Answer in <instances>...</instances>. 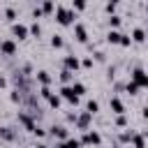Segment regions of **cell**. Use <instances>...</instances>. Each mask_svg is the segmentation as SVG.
Segmentation results:
<instances>
[{
  "instance_id": "obj_1",
  "label": "cell",
  "mask_w": 148,
  "mask_h": 148,
  "mask_svg": "<svg viewBox=\"0 0 148 148\" xmlns=\"http://www.w3.org/2000/svg\"><path fill=\"white\" fill-rule=\"evenodd\" d=\"M74 18H76V14H74L69 7H65V5H58V7H56V21H58L60 25H72Z\"/></svg>"
},
{
  "instance_id": "obj_2",
  "label": "cell",
  "mask_w": 148,
  "mask_h": 148,
  "mask_svg": "<svg viewBox=\"0 0 148 148\" xmlns=\"http://www.w3.org/2000/svg\"><path fill=\"white\" fill-rule=\"evenodd\" d=\"M102 143V136H99V132H95V130H86L83 132V136H81V146H99Z\"/></svg>"
},
{
  "instance_id": "obj_3",
  "label": "cell",
  "mask_w": 148,
  "mask_h": 148,
  "mask_svg": "<svg viewBox=\"0 0 148 148\" xmlns=\"http://www.w3.org/2000/svg\"><path fill=\"white\" fill-rule=\"evenodd\" d=\"M132 83L139 86V88H146V86H148V74H146L141 67H136V69L132 72Z\"/></svg>"
},
{
  "instance_id": "obj_4",
  "label": "cell",
  "mask_w": 148,
  "mask_h": 148,
  "mask_svg": "<svg viewBox=\"0 0 148 148\" xmlns=\"http://www.w3.org/2000/svg\"><path fill=\"white\" fill-rule=\"evenodd\" d=\"M62 65H65L62 69H67V72H72V74H74V72L81 67V60H79L76 56H65V58H62Z\"/></svg>"
},
{
  "instance_id": "obj_5",
  "label": "cell",
  "mask_w": 148,
  "mask_h": 148,
  "mask_svg": "<svg viewBox=\"0 0 148 148\" xmlns=\"http://www.w3.org/2000/svg\"><path fill=\"white\" fill-rule=\"evenodd\" d=\"M12 35H14V39H25L28 37V25L25 23H12Z\"/></svg>"
},
{
  "instance_id": "obj_6",
  "label": "cell",
  "mask_w": 148,
  "mask_h": 148,
  "mask_svg": "<svg viewBox=\"0 0 148 148\" xmlns=\"http://www.w3.org/2000/svg\"><path fill=\"white\" fill-rule=\"evenodd\" d=\"M0 53L2 56H14L16 53V42L14 39H2L0 42Z\"/></svg>"
},
{
  "instance_id": "obj_7",
  "label": "cell",
  "mask_w": 148,
  "mask_h": 148,
  "mask_svg": "<svg viewBox=\"0 0 148 148\" xmlns=\"http://www.w3.org/2000/svg\"><path fill=\"white\" fill-rule=\"evenodd\" d=\"M74 37H76V42L88 44V30H86L83 23H76V25H74Z\"/></svg>"
},
{
  "instance_id": "obj_8",
  "label": "cell",
  "mask_w": 148,
  "mask_h": 148,
  "mask_svg": "<svg viewBox=\"0 0 148 148\" xmlns=\"http://www.w3.org/2000/svg\"><path fill=\"white\" fill-rule=\"evenodd\" d=\"M60 99H67V102H69V104H74V106L79 104V97L72 92V88H69V86H62V88H60Z\"/></svg>"
},
{
  "instance_id": "obj_9",
  "label": "cell",
  "mask_w": 148,
  "mask_h": 148,
  "mask_svg": "<svg viewBox=\"0 0 148 148\" xmlns=\"http://www.w3.org/2000/svg\"><path fill=\"white\" fill-rule=\"evenodd\" d=\"M90 118H92V116L83 111V113H79V116L74 118V123H76V127H79V130H83V132H86V130H88V125H90Z\"/></svg>"
},
{
  "instance_id": "obj_10",
  "label": "cell",
  "mask_w": 148,
  "mask_h": 148,
  "mask_svg": "<svg viewBox=\"0 0 148 148\" xmlns=\"http://www.w3.org/2000/svg\"><path fill=\"white\" fill-rule=\"evenodd\" d=\"M51 136H56V139H60V141L69 139V136H67V127H65V125H53V127H51Z\"/></svg>"
},
{
  "instance_id": "obj_11",
  "label": "cell",
  "mask_w": 148,
  "mask_h": 148,
  "mask_svg": "<svg viewBox=\"0 0 148 148\" xmlns=\"http://www.w3.org/2000/svg\"><path fill=\"white\" fill-rule=\"evenodd\" d=\"M109 106H111V111H113V113H118V116H123V113H125V106H123V102H120L118 97H111V99H109Z\"/></svg>"
},
{
  "instance_id": "obj_12",
  "label": "cell",
  "mask_w": 148,
  "mask_h": 148,
  "mask_svg": "<svg viewBox=\"0 0 148 148\" xmlns=\"http://www.w3.org/2000/svg\"><path fill=\"white\" fill-rule=\"evenodd\" d=\"M18 120L25 125V130H28V132H35V127H37V125H35V120H32L30 116H25V113H18Z\"/></svg>"
},
{
  "instance_id": "obj_13",
  "label": "cell",
  "mask_w": 148,
  "mask_h": 148,
  "mask_svg": "<svg viewBox=\"0 0 148 148\" xmlns=\"http://www.w3.org/2000/svg\"><path fill=\"white\" fill-rule=\"evenodd\" d=\"M37 81H39L42 86H51V74H49L46 69H39V72H37Z\"/></svg>"
},
{
  "instance_id": "obj_14",
  "label": "cell",
  "mask_w": 148,
  "mask_h": 148,
  "mask_svg": "<svg viewBox=\"0 0 148 148\" xmlns=\"http://www.w3.org/2000/svg\"><path fill=\"white\" fill-rule=\"evenodd\" d=\"M58 148H81V141L79 139H65L58 143Z\"/></svg>"
},
{
  "instance_id": "obj_15",
  "label": "cell",
  "mask_w": 148,
  "mask_h": 148,
  "mask_svg": "<svg viewBox=\"0 0 148 148\" xmlns=\"http://www.w3.org/2000/svg\"><path fill=\"white\" fill-rule=\"evenodd\" d=\"M120 37H123V32H118V30H109L106 42H109V44H120Z\"/></svg>"
},
{
  "instance_id": "obj_16",
  "label": "cell",
  "mask_w": 148,
  "mask_h": 148,
  "mask_svg": "<svg viewBox=\"0 0 148 148\" xmlns=\"http://www.w3.org/2000/svg\"><path fill=\"white\" fill-rule=\"evenodd\" d=\"M97 111H99V102H97V99H88V104H86V113L92 116V113H97Z\"/></svg>"
},
{
  "instance_id": "obj_17",
  "label": "cell",
  "mask_w": 148,
  "mask_h": 148,
  "mask_svg": "<svg viewBox=\"0 0 148 148\" xmlns=\"http://www.w3.org/2000/svg\"><path fill=\"white\" fill-rule=\"evenodd\" d=\"M132 42H143L146 39V32H143V28H134V32H132V37H130Z\"/></svg>"
},
{
  "instance_id": "obj_18",
  "label": "cell",
  "mask_w": 148,
  "mask_h": 148,
  "mask_svg": "<svg viewBox=\"0 0 148 148\" xmlns=\"http://www.w3.org/2000/svg\"><path fill=\"white\" fill-rule=\"evenodd\" d=\"M69 88H72V92H74L76 97H81V95L86 92V86H83V83H79V81H74V83H72Z\"/></svg>"
},
{
  "instance_id": "obj_19",
  "label": "cell",
  "mask_w": 148,
  "mask_h": 148,
  "mask_svg": "<svg viewBox=\"0 0 148 148\" xmlns=\"http://www.w3.org/2000/svg\"><path fill=\"white\" fill-rule=\"evenodd\" d=\"M39 9H42V14H51V12H56V5H53L51 0H46V2L39 5Z\"/></svg>"
},
{
  "instance_id": "obj_20",
  "label": "cell",
  "mask_w": 148,
  "mask_h": 148,
  "mask_svg": "<svg viewBox=\"0 0 148 148\" xmlns=\"http://www.w3.org/2000/svg\"><path fill=\"white\" fill-rule=\"evenodd\" d=\"M72 79H74V74H72V72H67V69H62V72H60V81H62L65 86H69V83H72Z\"/></svg>"
},
{
  "instance_id": "obj_21",
  "label": "cell",
  "mask_w": 148,
  "mask_h": 148,
  "mask_svg": "<svg viewBox=\"0 0 148 148\" xmlns=\"http://www.w3.org/2000/svg\"><path fill=\"white\" fill-rule=\"evenodd\" d=\"M28 35H35V37H39V35H42V28H39V23H37V21H35V23H30Z\"/></svg>"
},
{
  "instance_id": "obj_22",
  "label": "cell",
  "mask_w": 148,
  "mask_h": 148,
  "mask_svg": "<svg viewBox=\"0 0 148 148\" xmlns=\"http://www.w3.org/2000/svg\"><path fill=\"white\" fill-rule=\"evenodd\" d=\"M46 102H49V106H51V109H58V106H60V102H62V99H60V95H51V97H49V99H46Z\"/></svg>"
},
{
  "instance_id": "obj_23",
  "label": "cell",
  "mask_w": 148,
  "mask_h": 148,
  "mask_svg": "<svg viewBox=\"0 0 148 148\" xmlns=\"http://www.w3.org/2000/svg\"><path fill=\"white\" fill-rule=\"evenodd\" d=\"M0 136H2V139H7V141H12L16 134L12 132V127H2V130H0Z\"/></svg>"
},
{
  "instance_id": "obj_24",
  "label": "cell",
  "mask_w": 148,
  "mask_h": 148,
  "mask_svg": "<svg viewBox=\"0 0 148 148\" xmlns=\"http://www.w3.org/2000/svg\"><path fill=\"white\" fill-rule=\"evenodd\" d=\"M62 44H65V42H62V35H53V37H51V46H53V49H60Z\"/></svg>"
},
{
  "instance_id": "obj_25",
  "label": "cell",
  "mask_w": 148,
  "mask_h": 148,
  "mask_svg": "<svg viewBox=\"0 0 148 148\" xmlns=\"http://www.w3.org/2000/svg\"><path fill=\"white\" fill-rule=\"evenodd\" d=\"M132 143L134 148H143V134H132Z\"/></svg>"
},
{
  "instance_id": "obj_26",
  "label": "cell",
  "mask_w": 148,
  "mask_h": 148,
  "mask_svg": "<svg viewBox=\"0 0 148 148\" xmlns=\"http://www.w3.org/2000/svg\"><path fill=\"white\" fill-rule=\"evenodd\" d=\"M51 95H53V92H51L49 86H42V88H39V97H42V99H49Z\"/></svg>"
},
{
  "instance_id": "obj_27",
  "label": "cell",
  "mask_w": 148,
  "mask_h": 148,
  "mask_svg": "<svg viewBox=\"0 0 148 148\" xmlns=\"http://www.w3.org/2000/svg\"><path fill=\"white\" fill-rule=\"evenodd\" d=\"M132 134H134V132H130V130L120 132V143H130V141H132Z\"/></svg>"
},
{
  "instance_id": "obj_28",
  "label": "cell",
  "mask_w": 148,
  "mask_h": 148,
  "mask_svg": "<svg viewBox=\"0 0 148 148\" xmlns=\"http://www.w3.org/2000/svg\"><path fill=\"white\" fill-rule=\"evenodd\" d=\"M116 7H118V2H106V5H104V12L111 16V14H116Z\"/></svg>"
},
{
  "instance_id": "obj_29",
  "label": "cell",
  "mask_w": 148,
  "mask_h": 148,
  "mask_svg": "<svg viewBox=\"0 0 148 148\" xmlns=\"http://www.w3.org/2000/svg\"><path fill=\"white\" fill-rule=\"evenodd\" d=\"M5 16H7V21H14V18H16V9H14V7H7V9H5Z\"/></svg>"
},
{
  "instance_id": "obj_30",
  "label": "cell",
  "mask_w": 148,
  "mask_h": 148,
  "mask_svg": "<svg viewBox=\"0 0 148 148\" xmlns=\"http://www.w3.org/2000/svg\"><path fill=\"white\" fill-rule=\"evenodd\" d=\"M120 21H123V18H120L118 14H111V16H109V25H113V28H116V25H120Z\"/></svg>"
},
{
  "instance_id": "obj_31",
  "label": "cell",
  "mask_w": 148,
  "mask_h": 148,
  "mask_svg": "<svg viewBox=\"0 0 148 148\" xmlns=\"http://www.w3.org/2000/svg\"><path fill=\"white\" fill-rule=\"evenodd\" d=\"M69 9H72V12H74V9H86V2H83V0H74Z\"/></svg>"
},
{
  "instance_id": "obj_32",
  "label": "cell",
  "mask_w": 148,
  "mask_h": 148,
  "mask_svg": "<svg viewBox=\"0 0 148 148\" xmlns=\"http://www.w3.org/2000/svg\"><path fill=\"white\" fill-rule=\"evenodd\" d=\"M92 65H95V60H92V58H90V56H88V58H83V60H81V67H86V69H90V67H92Z\"/></svg>"
},
{
  "instance_id": "obj_33",
  "label": "cell",
  "mask_w": 148,
  "mask_h": 148,
  "mask_svg": "<svg viewBox=\"0 0 148 148\" xmlns=\"http://www.w3.org/2000/svg\"><path fill=\"white\" fill-rule=\"evenodd\" d=\"M125 90H127V92H130V95H136V90H139V86H134V83H132V81H130V83H127V86H125Z\"/></svg>"
},
{
  "instance_id": "obj_34",
  "label": "cell",
  "mask_w": 148,
  "mask_h": 148,
  "mask_svg": "<svg viewBox=\"0 0 148 148\" xmlns=\"http://www.w3.org/2000/svg\"><path fill=\"white\" fill-rule=\"evenodd\" d=\"M116 125H118V127H127V118H125V113L116 118Z\"/></svg>"
},
{
  "instance_id": "obj_35",
  "label": "cell",
  "mask_w": 148,
  "mask_h": 148,
  "mask_svg": "<svg viewBox=\"0 0 148 148\" xmlns=\"http://www.w3.org/2000/svg\"><path fill=\"white\" fill-rule=\"evenodd\" d=\"M130 44H132L130 35H123V37H120V46H130Z\"/></svg>"
},
{
  "instance_id": "obj_36",
  "label": "cell",
  "mask_w": 148,
  "mask_h": 148,
  "mask_svg": "<svg viewBox=\"0 0 148 148\" xmlns=\"http://www.w3.org/2000/svg\"><path fill=\"white\" fill-rule=\"evenodd\" d=\"M32 16H35V18H39V16H42V9H39V7H35V9H32Z\"/></svg>"
},
{
  "instance_id": "obj_37",
  "label": "cell",
  "mask_w": 148,
  "mask_h": 148,
  "mask_svg": "<svg viewBox=\"0 0 148 148\" xmlns=\"http://www.w3.org/2000/svg\"><path fill=\"white\" fill-rule=\"evenodd\" d=\"M18 99H21V95H18V90H14L12 92V102H18Z\"/></svg>"
},
{
  "instance_id": "obj_38",
  "label": "cell",
  "mask_w": 148,
  "mask_h": 148,
  "mask_svg": "<svg viewBox=\"0 0 148 148\" xmlns=\"http://www.w3.org/2000/svg\"><path fill=\"white\" fill-rule=\"evenodd\" d=\"M5 86H7V79H5V76H0V88H5Z\"/></svg>"
},
{
  "instance_id": "obj_39",
  "label": "cell",
  "mask_w": 148,
  "mask_h": 148,
  "mask_svg": "<svg viewBox=\"0 0 148 148\" xmlns=\"http://www.w3.org/2000/svg\"><path fill=\"white\" fill-rule=\"evenodd\" d=\"M37 148H49V146L46 143H37Z\"/></svg>"
},
{
  "instance_id": "obj_40",
  "label": "cell",
  "mask_w": 148,
  "mask_h": 148,
  "mask_svg": "<svg viewBox=\"0 0 148 148\" xmlns=\"http://www.w3.org/2000/svg\"><path fill=\"white\" fill-rule=\"evenodd\" d=\"M116 148H123V146H116Z\"/></svg>"
},
{
  "instance_id": "obj_41",
  "label": "cell",
  "mask_w": 148,
  "mask_h": 148,
  "mask_svg": "<svg viewBox=\"0 0 148 148\" xmlns=\"http://www.w3.org/2000/svg\"><path fill=\"white\" fill-rule=\"evenodd\" d=\"M97 148H102V146H97Z\"/></svg>"
}]
</instances>
